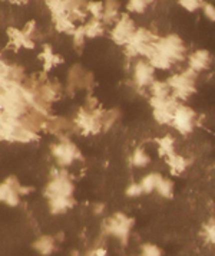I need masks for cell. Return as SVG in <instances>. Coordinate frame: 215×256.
I'll list each match as a JSON object with an SVG mask.
<instances>
[{"label":"cell","instance_id":"cell-4","mask_svg":"<svg viewBox=\"0 0 215 256\" xmlns=\"http://www.w3.org/2000/svg\"><path fill=\"white\" fill-rule=\"evenodd\" d=\"M194 120H195V112L190 106L185 105H178L175 112H174V118H172V126L177 128L178 132L181 134H190L194 130Z\"/></svg>","mask_w":215,"mask_h":256},{"label":"cell","instance_id":"cell-5","mask_svg":"<svg viewBox=\"0 0 215 256\" xmlns=\"http://www.w3.org/2000/svg\"><path fill=\"white\" fill-rule=\"evenodd\" d=\"M135 32L134 20L128 14H122V18L118 19V24L113 28L112 39L118 45H128Z\"/></svg>","mask_w":215,"mask_h":256},{"label":"cell","instance_id":"cell-9","mask_svg":"<svg viewBox=\"0 0 215 256\" xmlns=\"http://www.w3.org/2000/svg\"><path fill=\"white\" fill-rule=\"evenodd\" d=\"M167 163L170 166L171 173L172 174H181L182 172L188 167V162L185 157H182L180 154H172L170 157H167Z\"/></svg>","mask_w":215,"mask_h":256},{"label":"cell","instance_id":"cell-10","mask_svg":"<svg viewBox=\"0 0 215 256\" xmlns=\"http://www.w3.org/2000/svg\"><path fill=\"white\" fill-rule=\"evenodd\" d=\"M158 147L161 156L170 157L172 154H175V141L170 136H165L162 138H158Z\"/></svg>","mask_w":215,"mask_h":256},{"label":"cell","instance_id":"cell-3","mask_svg":"<svg viewBox=\"0 0 215 256\" xmlns=\"http://www.w3.org/2000/svg\"><path fill=\"white\" fill-rule=\"evenodd\" d=\"M105 226H106V232L115 236L116 239H119L124 244H126L128 239H129L131 229L134 226V219L128 218L125 213H116L111 219L106 220Z\"/></svg>","mask_w":215,"mask_h":256},{"label":"cell","instance_id":"cell-12","mask_svg":"<svg viewBox=\"0 0 215 256\" xmlns=\"http://www.w3.org/2000/svg\"><path fill=\"white\" fill-rule=\"evenodd\" d=\"M155 192L158 193L161 198H172V196H174V183L171 182L170 178H164L162 177V180L159 182Z\"/></svg>","mask_w":215,"mask_h":256},{"label":"cell","instance_id":"cell-19","mask_svg":"<svg viewBox=\"0 0 215 256\" xmlns=\"http://www.w3.org/2000/svg\"><path fill=\"white\" fill-rule=\"evenodd\" d=\"M125 193H126L128 198H139L141 194H144L142 187H141L139 183H132V184H129Z\"/></svg>","mask_w":215,"mask_h":256},{"label":"cell","instance_id":"cell-7","mask_svg":"<svg viewBox=\"0 0 215 256\" xmlns=\"http://www.w3.org/2000/svg\"><path fill=\"white\" fill-rule=\"evenodd\" d=\"M210 64H211V55L205 49L195 50L188 58V68L194 72H197V74L207 70L210 66Z\"/></svg>","mask_w":215,"mask_h":256},{"label":"cell","instance_id":"cell-1","mask_svg":"<svg viewBox=\"0 0 215 256\" xmlns=\"http://www.w3.org/2000/svg\"><path fill=\"white\" fill-rule=\"evenodd\" d=\"M198 74L194 72L190 68L182 72L172 75L167 84L170 85L171 91H174V98H180V100H188L194 92H195V80H197Z\"/></svg>","mask_w":215,"mask_h":256},{"label":"cell","instance_id":"cell-16","mask_svg":"<svg viewBox=\"0 0 215 256\" xmlns=\"http://www.w3.org/2000/svg\"><path fill=\"white\" fill-rule=\"evenodd\" d=\"M178 4L184 8L188 12H197L198 9H203L205 4V2H200V0H180Z\"/></svg>","mask_w":215,"mask_h":256},{"label":"cell","instance_id":"cell-17","mask_svg":"<svg viewBox=\"0 0 215 256\" xmlns=\"http://www.w3.org/2000/svg\"><path fill=\"white\" fill-rule=\"evenodd\" d=\"M139 256H162V249L154 244H144L141 246Z\"/></svg>","mask_w":215,"mask_h":256},{"label":"cell","instance_id":"cell-21","mask_svg":"<svg viewBox=\"0 0 215 256\" xmlns=\"http://www.w3.org/2000/svg\"><path fill=\"white\" fill-rule=\"evenodd\" d=\"M203 12H204V16L208 19V20H211V22H215V6L214 4H211V3H207L205 2L204 8H203Z\"/></svg>","mask_w":215,"mask_h":256},{"label":"cell","instance_id":"cell-15","mask_svg":"<svg viewBox=\"0 0 215 256\" xmlns=\"http://www.w3.org/2000/svg\"><path fill=\"white\" fill-rule=\"evenodd\" d=\"M148 6H149V2H147V0H131V2H128L126 9L131 13L141 14V13H144L147 10Z\"/></svg>","mask_w":215,"mask_h":256},{"label":"cell","instance_id":"cell-8","mask_svg":"<svg viewBox=\"0 0 215 256\" xmlns=\"http://www.w3.org/2000/svg\"><path fill=\"white\" fill-rule=\"evenodd\" d=\"M162 180V176L159 173H149L145 177H142V180L139 182V184L142 187L144 194H151L157 190L159 182Z\"/></svg>","mask_w":215,"mask_h":256},{"label":"cell","instance_id":"cell-11","mask_svg":"<svg viewBox=\"0 0 215 256\" xmlns=\"http://www.w3.org/2000/svg\"><path fill=\"white\" fill-rule=\"evenodd\" d=\"M151 92H152L154 98H167V96H170L171 88L167 82L154 81L151 85Z\"/></svg>","mask_w":215,"mask_h":256},{"label":"cell","instance_id":"cell-14","mask_svg":"<svg viewBox=\"0 0 215 256\" xmlns=\"http://www.w3.org/2000/svg\"><path fill=\"white\" fill-rule=\"evenodd\" d=\"M53 239L49 238V236H45V238H40L37 242H36V249L42 254V255H49L52 254L53 250Z\"/></svg>","mask_w":215,"mask_h":256},{"label":"cell","instance_id":"cell-18","mask_svg":"<svg viewBox=\"0 0 215 256\" xmlns=\"http://www.w3.org/2000/svg\"><path fill=\"white\" fill-rule=\"evenodd\" d=\"M205 239L211 244H215V220H211L204 226Z\"/></svg>","mask_w":215,"mask_h":256},{"label":"cell","instance_id":"cell-20","mask_svg":"<svg viewBox=\"0 0 215 256\" xmlns=\"http://www.w3.org/2000/svg\"><path fill=\"white\" fill-rule=\"evenodd\" d=\"M102 32V24H99V22H92V24H88V28L85 29V34L88 36H96L99 35Z\"/></svg>","mask_w":215,"mask_h":256},{"label":"cell","instance_id":"cell-6","mask_svg":"<svg viewBox=\"0 0 215 256\" xmlns=\"http://www.w3.org/2000/svg\"><path fill=\"white\" fill-rule=\"evenodd\" d=\"M134 81L138 86H151L155 81V70L148 60L136 62L134 68Z\"/></svg>","mask_w":215,"mask_h":256},{"label":"cell","instance_id":"cell-13","mask_svg":"<svg viewBox=\"0 0 215 256\" xmlns=\"http://www.w3.org/2000/svg\"><path fill=\"white\" fill-rule=\"evenodd\" d=\"M131 163L135 167H147L148 164L151 163V157L142 148H136L131 157Z\"/></svg>","mask_w":215,"mask_h":256},{"label":"cell","instance_id":"cell-2","mask_svg":"<svg viewBox=\"0 0 215 256\" xmlns=\"http://www.w3.org/2000/svg\"><path fill=\"white\" fill-rule=\"evenodd\" d=\"M154 48L162 54L171 62L182 60L185 58V45L178 35H168L165 38H159L154 42Z\"/></svg>","mask_w":215,"mask_h":256}]
</instances>
